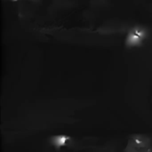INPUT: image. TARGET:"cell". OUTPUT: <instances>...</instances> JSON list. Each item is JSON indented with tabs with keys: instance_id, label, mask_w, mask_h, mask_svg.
<instances>
[{
	"instance_id": "1",
	"label": "cell",
	"mask_w": 152,
	"mask_h": 152,
	"mask_svg": "<svg viewBox=\"0 0 152 152\" xmlns=\"http://www.w3.org/2000/svg\"><path fill=\"white\" fill-rule=\"evenodd\" d=\"M126 152H152L151 140L142 134H135L128 140Z\"/></svg>"
}]
</instances>
